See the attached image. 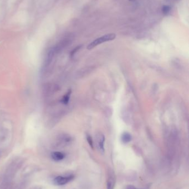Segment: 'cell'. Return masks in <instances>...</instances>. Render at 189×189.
<instances>
[{
	"mask_svg": "<svg viewBox=\"0 0 189 189\" xmlns=\"http://www.w3.org/2000/svg\"><path fill=\"white\" fill-rule=\"evenodd\" d=\"M116 38V34L114 33H110L106 34L101 37L95 39L94 41L91 43L87 47V49L88 50H91L93 49L96 46L98 45L99 44L103 43L106 41H110L114 40Z\"/></svg>",
	"mask_w": 189,
	"mask_h": 189,
	"instance_id": "obj_1",
	"label": "cell"
},
{
	"mask_svg": "<svg viewBox=\"0 0 189 189\" xmlns=\"http://www.w3.org/2000/svg\"><path fill=\"white\" fill-rule=\"evenodd\" d=\"M74 178V175L72 174L66 176L59 175L53 179V184L57 186L65 185L68 184V182H69L70 181L73 180Z\"/></svg>",
	"mask_w": 189,
	"mask_h": 189,
	"instance_id": "obj_2",
	"label": "cell"
},
{
	"mask_svg": "<svg viewBox=\"0 0 189 189\" xmlns=\"http://www.w3.org/2000/svg\"><path fill=\"white\" fill-rule=\"evenodd\" d=\"M50 156L52 159L56 162H59L62 160H63L65 157H66V154L62 152H53L51 153Z\"/></svg>",
	"mask_w": 189,
	"mask_h": 189,
	"instance_id": "obj_3",
	"label": "cell"
},
{
	"mask_svg": "<svg viewBox=\"0 0 189 189\" xmlns=\"http://www.w3.org/2000/svg\"><path fill=\"white\" fill-rule=\"evenodd\" d=\"M115 183V176L114 174H110L107 181V189H114Z\"/></svg>",
	"mask_w": 189,
	"mask_h": 189,
	"instance_id": "obj_4",
	"label": "cell"
},
{
	"mask_svg": "<svg viewBox=\"0 0 189 189\" xmlns=\"http://www.w3.org/2000/svg\"><path fill=\"white\" fill-rule=\"evenodd\" d=\"M104 140H105V138L104 136L100 135L98 140V147L100 151L102 152V153H103L104 151Z\"/></svg>",
	"mask_w": 189,
	"mask_h": 189,
	"instance_id": "obj_5",
	"label": "cell"
},
{
	"mask_svg": "<svg viewBox=\"0 0 189 189\" xmlns=\"http://www.w3.org/2000/svg\"><path fill=\"white\" fill-rule=\"evenodd\" d=\"M72 91L71 90H69L66 94L63 96L62 99H61V102L64 105H67L69 101V99L71 97V94Z\"/></svg>",
	"mask_w": 189,
	"mask_h": 189,
	"instance_id": "obj_6",
	"label": "cell"
},
{
	"mask_svg": "<svg viewBox=\"0 0 189 189\" xmlns=\"http://www.w3.org/2000/svg\"><path fill=\"white\" fill-rule=\"evenodd\" d=\"M132 140V136L128 133H124L122 136V141L124 143H128Z\"/></svg>",
	"mask_w": 189,
	"mask_h": 189,
	"instance_id": "obj_7",
	"label": "cell"
},
{
	"mask_svg": "<svg viewBox=\"0 0 189 189\" xmlns=\"http://www.w3.org/2000/svg\"><path fill=\"white\" fill-rule=\"evenodd\" d=\"M171 9H172V8L169 6L165 5L162 7V12L163 13V14L166 15L170 12Z\"/></svg>",
	"mask_w": 189,
	"mask_h": 189,
	"instance_id": "obj_8",
	"label": "cell"
},
{
	"mask_svg": "<svg viewBox=\"0 0 189 189\" xmlns=\"http://www.w3.org/2000/svg\"><path fill=\"white\" fill-rule=\"evenodd\" d=\"M87 140H88V142L89 143V144L90 145L91 147L92 148H93V140H92V138H91V136L88 135L87 136Z\"/></svg>",
	"mask_w": 189,
	"mask_h": 189,
	"instance_id": "obj_9",
	"label": "cell"
},
{
	"mask_svg": "<svg viewBox=\"0 0 189 189\" xmlns=\"http://www.w3.org/2000/svg\"><path fill=\"white\" fill-rule=\"evenodd\" d=\"M80 48H81V46H79V47H77V48H75V49H74L73 50V51H72V52L71 53V55H72V56H73V55H74V53H75V52H76V51H77Z\"/></svg>",
	"mask_w": 189,
	"mask_h": 189,
	"instance_id": "obj_10",
	"label": "cell"
},
{
	"mask_svg": "<svg viewBox=\"0 0 189 189\" xmlns=\"http://www.w3.org/2000/svg\"><path fill=\"white\" fill-rule=\"evenodd\" d=\"M138 189V188H136L135 186H134L133 185H128L126 187V189Z\"/></svg>",
	"mask_w": 189,
	"mask_h": 189,
	"instance_id": "obj_11",
	"label": "cell"
},
{
	"mask_svg": "<svg viewBox=\"0 0 189 189\" xmlns=\"http://www.w3.org/2000/svg\"><path fill=\"white\" fill-rule=\"evenodd\" d=\"M130 1H134V0H130Z\"/></svg>",
	"mask_w": 189,
	"mask_h": 189,
	"instance_id": "obj_12",
	"label": "cell"
}]
</instances>
